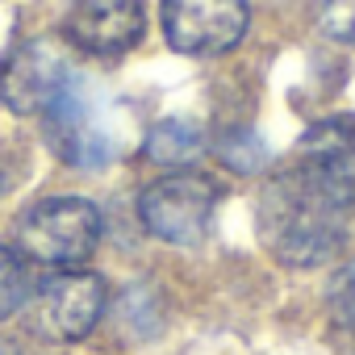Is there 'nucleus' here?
<instances>
[{
	"label": "nucleus",
	"instance_id": "nucleus-16",
	"mask_svg": "<svg viewBox=\"0 0 355 355\" xmlns=\"http://www.w3.org/2000/svg\"><path fill=\"white\" fill-rule=\"evenodd\" d=\"M0 197H5V175H0Z\"/></svg>",
	"mask_w": 355,
	"mask_h": 355
},
{
	"label": "nucleus",
	"instance_id": "nucleus-9",
	"mask_svg": "<svg viewBox=\"0 0 355 355\" xmlns=\"http://www.w3.org/2000/svg\"><path fill=\"white\" fill-rule=\"evenodd\" d=\"M142 30H146L142 0H71L67 9V38L80 51L101 59H113L138 46Z\"/></svg>",
	"mask_w": 355,
	"mask_h": 355
},
{
	"label": "nucleus",
	"instance_id": "nucleus-8",
	"mask_svg": "<svg viewBox=\"0 0 355 355\" xmlns=\"http://www.w3.org/2000/svg\"><path fill=\"white\" fill-rule=\"evenodd\" d=\"M297 171L338 205H355V121L326 117L305 130L297 146Z\"/></svg>",
	"mask_w": 355,
	"mask_h": 355
},
{
	"label": "nucleus",
	"instance_id": "nucleus-12",
	"mask_svg": "<svg viewBox=\"0 0 355 355\" xmlns=\"http://www.w3.org/2000/svg\"><path fill=\"white\" fill-rule=\"evenodd\" d=\"M218 155H222V163L230 167V171H263V163H268V146L259 142V134H251V130H230L222 142H218Z\"/></svg>",
	"mask_w": 355,
	"mask_h": 355
},
{
	"label": "nucleus",
	"instance_id": "nucleus-4",
	"mask_svg": "<svg viewBox=\"0 0 355 355\" xmlns=\"http://www.w3.org/2000/svg\"><path fill=\"white\" fill-rule=\"evenodd\" d=\"M218 201H222L218 180H209V175H201L193 167H180V171H167V175H159L155 184L142 189L138 222L159 243L197 247L209 234V226H214Z\"/></svg>",
	"mask_w": 355,
	"mask_h": 355
},
{
	"label": "nucleus",
	"instance_id": "nucleus-1",
	"mask_svg": "<svg viewBox=\"0 0 355 355\" xmlns=\"http://www.w3.org/2000/svg\"><path fill=\"white\" fill-rule=\"evenodd\" d=\"M347 239V205L326 197L305 175L280 171L259 193V243L284 268H322Z\"/></svg>",
	"mask_w": 355,
	"mask_h": 355
},
{
	"label": "nucleus",
	"instance_id": "nucleus-2",
	"mask_svg": "<svg viewBox=\"0 0 355 355\" xmlns=\"http://www.w3.org/2000/svg\"><path fill=\"white\" fill-rule=\"evenodd\" d=\"M46 138L63 163H71L80 171H96L121 155L125 113L101 84L71 71L46 109Z\"/></svg>",
	"mask_w": 355,
	"mask_h": 355
},
{
	"label": "nucleus",
	"instance_id": "nucleus-11",
	"mask_svg": "<svg viewBox=\"0 0 355 355\" xmlns=\"http://www.w3.org/2000/svg\"><path fill=\"white\" fill-rule=\"evenodd\" d=\"M34 297V280H30V263L0 243V318H13L17 309H26Z\"/></svg>",
	"mask_w": 355,
	"mask_h": 355
},
{
	"label": "nucleus",
	"instance_id": "nucleus-6",
	"mask_svg": "<svg viewBox=\"0 0 355 355\" xmlns=\"http://www.w3.org/2000/svg\"><path fill=\"white\" fill-rule=\"evenodd\" d=\"M251 26L247 0H163V34L171 51L214 59L243 42Z\"/></svg>",
	"mask_w": 355,
	"mask_h": 355
},
{
	"label": "nucleus",
	"instance_id": "nucleus-3",
	"mask_svg": "<svg viewBox=\"0 0 355 355\" xmlns=\"http://www.w3.org/2000/svg\"><path fill=\"white\" fill-rule=\"evenodd\" d=\"M105 234L101 209L84 197H46L13 222V251L30 268H80Z\"/></svg>",
	"mask_w": 355,
	"mask_h": 355
},
{
	"label": "nucleus",
	"instance_id": "nucleus-7",
	"mask_svg": "<svg viewBox=\"0 0 355 355\" xmlns=\"http://www.w3.org/2000/svg\"><path fill=\"white\" fill-rule=\"evenodd\" d=\"M67 76H71L67 55L51 38H30L13 46L0 63V105L13 109L17 117L46 113L59 88L67 84Z\"/></svg>",
	"mask_w": 355,
	"mask_h": 355
},
{
	"label": "nucleus",
	"instance_id": "nucleus-5",
	"mask_svg": "<svg viewBox=\"0 0 355 355\" xmlns=\"http://www.w3.org/2000/svg\"><path fill=\"white\" fill-rule=\"evenodd\" d=\"M105 301H109V293H105L101 276L67 268V272H59L34 288V297H30L34 334L46 343H80L96 330Z\"/></svg>",
	"mask_w": 355,
	"mask_h": 355
},
{
	"label": "nucleus",
	"instance_id": "nucleus-14",
	"mask_svg": "<svg viewBox=\"0 0 355 355\" xmlns=\"http://www.w3.org/2000/svg\"><path fill=\"white\" fill-rule=\"evenodd\" d=\"M322 30L334 42L355 46V0H322Z\"/></svg>",
	"mask_w": 355,
	"mask_h": 355
},
{
	"label": "nucleus",
	"instance_id": "nucleus-15",
	"mask_svg": "<svg viewBox=\"0 0 355 355\" xmlns=\"http://www.w3.org/2000/svg\"><path fill=\"white\" fill-rule=\"evenodd\" d=\"M0 355H21V351H17L13 343H5V338H0Z\"/></svg>",
	"mask_w": 355,
	"mask_h": 355
},
{
	"label": "nucleus",
	"instance_id": "nucleus-10",
	"mask_svg": "<svg viewBox=\"0 0 355 355\" xmlns=\"http://www.w3.org/2000/svg\"><path fill=\"white\" fill-rule=\"evenodd\" d=\"M142 155L150 163L167 167V171H180V167H193L205 155V134L189 117H167V121L150 125V134L142 142Z\"/></svg>",
	"mask_w": 355,
	"mask_h": 355
},
{
	"label": "nucleus",
	"instance_id": "nucleus-13",
	"mask_svg": "<svg viewBox=\"0 0 355 355\" xmlns=\"http://www.w3.org/2000/svg\"><path fill=\"white\" fill-rule=\"evenodd\" d=\"M326 305H330V322H334V330H338L347 343H355V263L343 268V272L330 280Z\"/></svg>",
	"mask_w": 355,
	"mask_h": 355
}]
</instances>
